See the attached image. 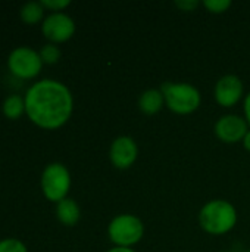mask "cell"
I'll return each mask as SVG.
<instances>
[{
    "label": "cell",
    "mask_w": 250,
    "mask_h": 252,
    "mask_svg": "<svg viewBox=\"0 0 250 252\" xmlns=\"http://www.w3.org/2000/svg\"><path fill=\"white\" fill-rule=\"evenodd\" d=\"M25 114L32 124L43 130L63 127L74 111L71 90L60 81L44 78L34 83L25 93Z\"/></svg>",
    "instance_id": "6da1fadb"
},
{
    "label": "cell",
    "mask_w": 250,
    "mask_h": 252,
    "mask_svg": "<svg viewBox=\"0 0 250 252\" xmlns=\"http://www.w3.org/2000/svg\"><path fill=\"white\" fill-rule=\"evenodd\" d=\"M237 210L224 199H214L205 204L199 213V224L209 235L220 236L231 232L237 224Z\"/></svg>",
    "instance_id": "7a4b0ae2"
},
{
    "label": "cell",
    "mask_w": 250,
    "mask_h": 252,
    "mask_svg": "<svg viewBox=\"0 0 250 252\" xmlns=\"http://www.w3.org/2000/svg\"><path fill=\"white\" fill-rule=\"evenodd\" d=\"M165 105L169 111L178 115H189L199 109L202 103L200 92L189 83H172L167 81L161 87Z\"/></svg>",
    "instance_id": "3957f363"
},
{
    "label": "cell",
    "mask_w": 250,
    "mask_h": 252,
    "mask_svg": "<svg viewBox=\"0 0 250 252\" xmlns=\"http://www.w3.org/2000/svg\"><path fill=\"white\" fill-rule=\"evenodd\" d=\"M144 236L143 221L133 214H119L108 226L109 241L119 248H131Z\"/></svg>",
    "instance_id": "277c9868"
},
{
    "label": "cell",
    "mask_w": 250,
    "mask_h": 252,
    "mask_svg": "<svg viewBox=\"0 0 250 252\" xmlns=\"http://www.w3.org/2000/svg\"><path fill=\"white\" fill-rule=\"evenodd\" d=\"M40 185L44 198L50 202L59 204L68 198L71 189V173L63 164L52 162L43 170Z\"/></svg>",
    "instance_id": "5b68a950"
},
{
    "label": "cell",
    "mask_w": 250,
    "mask_h": 252,
    "mask_svg": "<svg viewBox=\"0 0 250 252\" xmlns=\"http://www.w3.org/2000/svg\"><path fill=\"white\" fill-rule=\"evenodd\" d=\"M9 71L21 80L35 78L43 68V61L40 53L28 46H19L13 49L7 58Z\"/></svg>",
    "instance_id": "8992f818"
},
{
    "label": "cell",
    "mask_w": 250,
    "mask_h": 252,
    "mask_svg": "<svg viewBox=\"0 0 250 252\" xmlns=\"http://www.w3.org/2000/svg\"><path fill=\"white\" fill-rule=\"evenodd\" d=\"M41 32L53 44L65 43L75 34V22L63 12L50 13L41 24Z\"/></svg>",
    "instance_id": "52a82bcc"
},
{
    "label": "cell",
    "mask_w": 250,
    "mask_h": 252,
    "mask_svg": "<svg viewBox=\"0 0 250 252\" xmlns=\"http://www.w3.org/2000/svg\"><path fill=\"white\" fill-rule=\"evenodd\" d=\"M215 134L217 137L228 145L243 142L246 133L249 131V124L248 121L236 114H227L220 117V120L215 123Z\"/></svg>",
    "instance_id": "ba28073f"
},
{
    "label": "cell",
    "mask_w": 250,
    "mask_h": 252,
    "mask_svg": "<svg viewBox=\"0 0 250 252\" xmlns=\"http://www.w3.org/2000/svg\"><path fill=\"white\" fill-rule=\"evenodd\" d=\"M245 87L242 80L234 74H227L221 77L215 84V100L222 108H233L243 97Z\"/></svg>",
    "instance_id": "9c48e42d"
},
{
    "label": "cell",
    "mask_w": 250,
    "mask_h": 252,
    "mask_svg": "<svg viewBox=\"0 0 250 252\" xmlns=\"http://www.w3.org/2000/svg\"><path fill=\"white\" fill-rule=\"evenodd\" d=\"M139 155V146L136 140L130 136L116 137L109 148V159L112 165L118 170L130 168Z\"/></svg>",
    "instance_id": "30bf717a"
},
{
    "label": "cell",
    "mask_w": 250,
    "mask_h": 252,
    "mask_svg": "<svg viewBox=\"0 0 250 252\" xmlns=\"http://www.w3.org/2000/svg\"><path fill=\"white\" fill-rule=\"evenodd\" d=\"M56 217L60 221V224L72 227L80 221L81 210L72 198H65L63 201L56 204Z\"/></svg>",
    "instance_id": "8fae6325"
},
{
    "label": "cell",
    "mask_w": 250,
    "mask_h": 252,
    "mask_svg": "<svg viewBox=\"0 0 250 252\" xmlns=\"http://www.w3.org/2000/svg\"><path fill=\"white\" fill-rule=\"evenodd\" d=\"M165 105V97L161 89H149L141 93L139 99V108L146 115L158 114Z\"/></svg>",
    "instance_id": "7c38bea8"
},
{
    "label": "cell",
    "mask_w": 250,
    "mask_h": 252,
    "mask_svg": "<svg viewBox=\"0 0 250 252\" xmlns=\"http://www.w3.org/2000/svg\"><path fill=\"white\" fill-rule=\"evenodd\" d=\"M1 112L7 120H19L25 114V99L19 94H10L3 100Z\"/></svg>",
    "instance_id": "4fadbf2b"
},
{
    "label": "cell",
    "mask_w": 250,
    "mask_h": 252,
    "mask_svg": "<svg viewBox=\"0 0 250 252\" xmlns=\"http://www.w3.org/2000/svg\"><path fill=\"white\" fill-rule=\"evenodd\" d=\"M44 10L46 9L43 7V4L40 1H28L21 7L19 16L24 24L35 25V24L44 21Z\"/></svg>",
    "instance_id": "5bb4252c"
},
{
    "label": "cell",
    "mask_w": 250,
    "mask_h": 252,
    "mask_svg": "<svg viewBox=\"0 0 250 252\" xmlns=\"http://www.w3.org/2000/svg\"><path fill=\"white\" fill-rule=\"evenodd\" d=\"M40 58L43 61V63H49V65H53L56 63L59 59H60V50L56 44L53 43H47L44 44L41 49H40Z\"/></svg>",
    "instance_id": "9a60e30c"
},
{
    "label": "cell",
    "mask_w": 250,
    "mask_h": 252,
    "mask_svg": "<svg viewBox=\"0 0 250 252\" xmlns=\"http://www.w3.org/2000/svg\"><path fill=\"white\" fill-rule=\"evenodd\" d=\"M202 4L211 12V13H224L227 12L231 6H233V1L231 0H205L202 1Z\"/></svg>",
    "instance_id": "2e32d148"
},
{
    "label": "cell",
    "mask_w": 250,
    "mask_h": 252,
    "mask_svg": "<svg viewBox=\"0 0 250 252\" xmlns=\"http://www.w3.org/2000/svg\"><path fill=\"white\" fill-rule=\"evenodd\" d=\"M0 252H28L25 244L15 238H7L0 241Z\"/></svg>",
    "instance_id": "e0dca14e"
},
{
    "label": "cell",
    "mask_w": 250,
    "mask_h": 252,
    "mask_svg": "<svg viewBox=\"0 0 250 252\" xmlns=\"http://www.w3.org/2000/svg\"><path fill=\"white\" fill-rule=\"evenodd\" d=\"M43 4L44 9L50 10L52 13H56V12H62L63 9H66L71 1L69 0H41L40 1Z\"/></svg>",
    "instance_id": "ac0fdd59"
},
{
    "label": "cell",
    "mask_w": 250,
    "mask_h": 252,
    "mask_svg": "<svg viewBox=\"0 0 250 252\" xmlns=\"http://www.w3.org/2000/svg\"><path fill=\"white\" fill-rule=\"evenodd\" d=\"M199 1L197 0H177L175 6L183 10V12H194L199 7Z\"/></svg>",
    "instance_id": "d6986e66"
},
{
    "label": "cell",
    "mask_w": 250,
    "mask_h": 252,
    "mask_svg": "<svg viewBox=\"0 0 250 252\" xmlns=\"http://www.w3.org/2000/svg\"><path fill=\"white\" fill-rule=\"evenodd\" d=\"M243 111H245V120L248 121L250 127V92L245 97V103H243Z\"/></svg>",
    "instance_id": "ffe728a7"
},
{
    "label": "cell",
    "mask_w": 250,
    "mask_h": 252,
    "mask_svg": "<svg viewBox=\"0 0 250 252\" xmlns=\"http://www.w3.org/2000/svg\"><path fill=\"white\" fill-rule=\"evenodd\" d=\"M243 146H245V149L250 152V128L249 131L246 133V136H245V139H243Z\"/></svg>",
    "instance_id": "44dd1931"
},
{
    "label": "cell",
    "mask_w": 250,
    "mask_h": 252,
    "mask_svg": "<svg viewBox=\"0 0 250 252\" xmlns=\"http://www.w3.org/2000/svg\"><path fill=\"white\" fill-rule=\"evenodd\" d=\"M108 252H136L133 248H119V247H115V248H111Z\"/></svg>",
    "instance_id": "7402d4cb"
},
{
    "label": "cell",
    "mask_w": 250,
    "mask_h": 252,
    "mask_svg": "<svg viewBox=\"0 0 250 252\" xmlns=\"http://www.w3.org/2000/svg\"><path fill=\"white\" fill-rule=\"evenodd\" d=\"M220 252H230V251H220Z\"/></svg>",
    "instance_id": "603a6c76"
},
{
    "label": "cell",
    "mask_w": 250,
    "mask_h": 252,
    "mask_svg": "<svg viewBox=\"0 0 250 252\" xmlns=\"http://www.w3.org/2000/svg\"><path fill=\"white\" fill-rule=\"evenodd\" d=\"M246 252H250V250H249V251H246Z\"/></svg>",
    "instance_id": "cb8c5ba5"
}]
</instances>
